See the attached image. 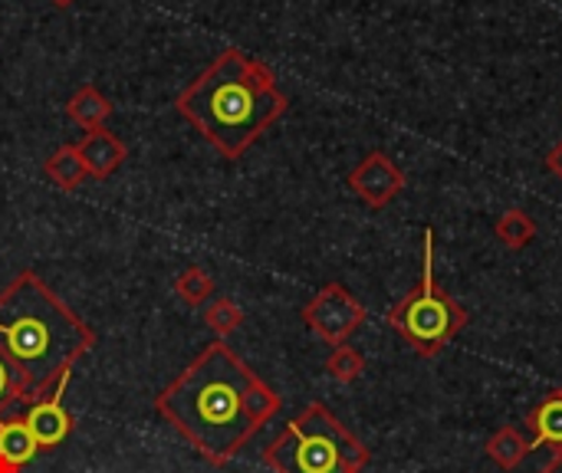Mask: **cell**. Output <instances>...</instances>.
Returning <instances> with one entry per match:
<instances>
[{
    "label": "cell",
    "mask_w": 562,
    "mask_h": 473,
    "mask_svg": "<svg viewBox=\"0 0 562 473\" xmlns=\"http://www.w3.org/2000/svg\"><path fill=\"white\" fill-rule=\"evenodd\" d=\"M280 408V395L227 342L204 346L155 395V412L214 468L231 464Z\"/></svg>",
    "instance_id": "cell-1"
},
{
    "label": "cell",
    "mask_w": 562,
    "mask_h": 473,
    "mask_svg": "<svg viewBox=\"0 0 562 473\" xmlns=\"http://www.w3.org/2000/svg\"><path fill=\"white\" fill-rule=\"evenodd\" d=\"M95 349V333L43 283L36 270L16 273L0 290V356L13 365L30 402L72 375Z\"/></svg>",
    "instance_id": "cell-2"
},
{
    "label": "cell",
    "mask_w": 562,
    "mask_h": 473,
    "mask_svg": "<svg viewBox=\"0 0 562 473\" xmlns=\"http://www.w3.org/2000/svg\"><path fill=\"white\" fill-rule=\"evenodd\" d=\"M175 109L227 161H237L290 109V99L270 66L234 46L191 79Z\"/></svg>",
    "instance_id": "cell-3"
},
{
    "label": "cell",
    "mask_w": 562,
    "mask_h": 473,
    "mask_svg": "<svg viewBox=\"0 0 562 473\" xmlns=\"http://www.w3.org/2000/svg\"><path fill=\"white\" fill-rule=\"evenodd\" d=\"M273 473H362L369 448L323 405H306L263 451Z\"/></svg>",
    "instance_id": "cell-4"
},
{
    "label": "cell",
    "mask_w": 562,
    "mask_h": 473,
    "mask_svg": "<svg viewBox=\"0 0 562 473\" xmlns=\"http://www.w3.org/2000/svg\"><path fill=\"white\" fill-rule=\"evenodd\" d=\"M422 283L389 309V326L422 356L435 359L468 326V309L454 303L435 280V230L425 227Z\"/></svg>",
    "instance_id": "cell-5"
},
{
    "label": "cell",
    "mask_w": 562,
    "mask_h": 473,
    "mask_svg": "<svg viewBox=\"0 0 562 473\" xmlns=\"http://www.w3.org/2000/svg\"><path fill=\"white\" fill-rule=\"evenodd\" d=\"M366 306L342 286V283H326L306 306H303V323L310 333H316L323 342L333 349L349 342V336L366 323Z\"/></svg>",
    "instance_id": "cell-6"
},
{
    "label": "cell",
    "mask_w": 562,
    "mask_h": 473,
    "mask_svg": "<svg viewBox=\"0 0 562 473\" xmlns=\"http://www.w3.org/2000/svg\"><path fill=\"white\" fill-rule=\"evenodd\" d=\"M69 379H72V375H69ZM69 379H63L53 392L40 395L36 402H30V405L23 408V421H26V428H30V435H33L40 454H49V451L63 448V444L69 441V435H72V415H69L66 405H63V395H66Z\"/></svg>",
    "instance_id": "cell-7"
},
{
    "label": "cell",
    "mask_w": 562,
    "mask_h": 473,
    "mask_svg": "<svg viewBox=\"0 0 562 473\" xmlns=\"http://www.w3.org/2000/svg\"><path fill=\"white\" fill-rule=\"evenodd\" d=\"M349 188H352V194L362 198L369 207L382 211V207H389V204L402 194L405 174H402V168H398L385 151H369V155L349 171Z\"/></svg>",
    "instance_id": "cell-8"
},
{
    "label": "cell",
    "mask_w": 562,
    "mask_h": 473,
    "mask_svg": "<svg viewBox=\"0 0 562 473\" xmlns=\"http://www.w3.org/2000/svg\"><path fill=\"white\" fill-rule=\"evenodd\" d=\"M76 148H79V158H82L89 178H99V181L115 174L122 168V161H125V142L109 128L86 132Z\"/></svg>",
    "instance_id": "cell-9"
},
{
    "label": "cell",
    "mask_w": 562,
    "mask_h": 473,
    "mask_svg": "<svg viewBox=\"0 0 562 473\" xmlns=\"http://www.w3.org/2000/svg\"><path fill=\"white\" fill-rule=\"evenodd\" d=\"M40 454L23 412L0 418V473H23V468Z\"/></svg>",
    "instance_id": "cell-10"
},
{
    "label": "cell",
    "mask_w": 562,
    "mask_h": 473,
    "mask_svg": "<svg viewBox=\"0 0 562 473\" xmlns=\"http://www.w3.org/2000/svg\"><path fill=\"white\" fill-rule=\"evenodd\" d=\"M527 431H530V441H533V451L537 448H562V388L550 392L540 405L530 408L527 415Z\"/></svg>",
    "instance_id": "cell-11"
},
{
    "label": "cell",
    "mask_w": 562,
    "mask_h": 473,
    "mask_svg": "<svg viewBox=\"0 0 562 473\" xmlns=\"http://www.w3.org/2000/svg\"><path fill=\"white\" fill-rule=\"evenodd\" d=\"M66 115L86 128V132H95V128H105L109 115H112V102L95 89V86H79L69 102H66Z\"/></svg>",
    "instance_id": "cell-12"
},
{
    "label": "cell",
    "mask_w": 562,
    "mask_h": 473,
    "mask_svg": "<svg viewBox=\"0 0 562 473\" xmlns=\"http://www.w3.org/2000/svg\"><path fill=\"white\" fill-rule=\"evenodd\" d=\"M487 458L501 468V471H517L530 454H533V441L514 428V425H504L501 431H494V438L487 441Z\"/></svg>",
    "instance_id": "cell-13"
},
{
    "label": "cell",
    "mask_w": 562,
    "mask_h": 473,
    "mask_svg": "<svg viewBox=\"0 0 562 473\" xmlns=\"http://www.w3.org/2000/svg\"><path fill=\"white\" fill-rule=\"evenodd\" d=\"M43 174H46L59 191H76V188L89 178V171H86V165H82L76 145H59V148L43 161Z\"/></svg>",
    "instance_id": "cell-14"
},
{
    "label": "cell",
    "mask_w": 562,
    "mask_h": 473,
    "mask_svg": "<svg viewBox=\"0 0 562 473\" xmlns=\"http://www.w3.org/2000/svg\"><path fill=\"white\" fill-rule=\"evenodd\" d=\"M494 234H497V240H501L507 250H527V247L533 244V237H537V221H533L527 211L510 207V211H504V214L497 217Z\"/></svg>",
    "instance_id": "cell-15"
},
{
    "label": "cell",
    "mask_w": 562,
    "mask_h": 473,
    "mask_svg": "<svg viewBox=\"0 0 562 473\" xmlns=\"http://www.w3.org/2000/svg\"><path fill=\"white\" fill-rule=\"evenodd\" d=\"M201 316H204V326H207L214 336H221V339H227L231 333H237V329L244 326V309H240L231 296H214V300H207L204 309H201Z\"/></svg>",
    "instance_id": "cell-16"
},
{
    "label": "cell",
    "mask_w": 562,
    "mask_h": 473,
    "mask_svg": "<svg viewBox=\"0 0 562 473\" xmlns=\"http://www.w3.org/2000/svg\"><path fill=\"white\" fill-rule=\"evenodd\" d=\"M175 293L184 306H204L207 300H214V277L204 267H188L178 280H175Z\"/></svg>",
    "instance_id": "cell-17"
},
{
    "label": "cell",
    "mask_w": 562,
    "mask_h": 473,
    "mask_svg": "<svg viewBox=\"0 0 562 473\" xmlns=\"http://www.w3.org/2000/svg\"><path fill=\"white\" fill-rule=\"evenodd\" d=\"M326 372H329V379H336V382L349 385V382H356V379L366 372V359H362V352H359V349H352L349 342H342V346H336V349L329 352V359H326Z\"/></svg>",
    "instance_id": "cell-18"
},
{
    "label": "cell",
    "mask_w": 562,
    "mask_h": 473,
    "mask_svg": "<svg viewBox=\"0 0 562 473\" xmlns=\"http://www.w3.org/2000/svg\"><path fill=\"white\" fill-rule=\"evenodd\" d=\"M26 405H30V398H26V392H23L16 372H13V365L0 356V418H7L13 412H23Z\"/></svg>",
    "instance_id": "cell-19"
},
{
    "label": "cell",
    "mask_w": 562,
    "mask_h": 473,
    "mask_svg": "<svg viewBox=\"0 0 562 473\" xmlns=\"http://www.w3.org/2000/svg\"><path fill=\"white\" fill-rule=\"evenodd\" d=\"M547 168H550V171H553V174L562 181V138L553 145V148H550V151H547Z\"/></svg>",
    "instance_id": "cell-20"
},
{
    "label": "cell",
    "mask_w": 562,
    "mask_h": 473,
    "mask_svg": "<svg viewBox=\"0 0 562 473\" xmlns=\"http://www.w3.org/2000/svg\"><path fill=\"white\" fill-rule=\"evenodd\" d=\"M540 473H562V448L553 454V461H550V464H547Z\"/></svg>",
    "instance_id": "cell-21"
},
{
    "label": "cell",
    "mask_w": 562,
    "mask_h": 473,
    "mask_svg": "<svg viewBox=\"0 0 562 473\" xmlns=\"http://www.w3.org/2000/svg\"><path fill=\"white\" fill-rule=\"evenodd\" d=\"M49 3H53V7H59V10H66V7H72L76 0H49Z\"/></svg>",
    "instance_id": "cell-22"
}]
</instances>
